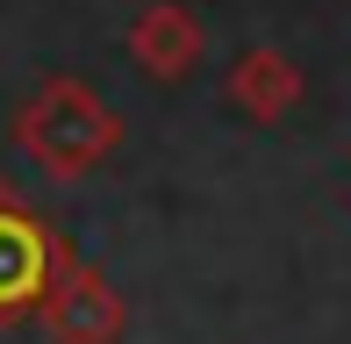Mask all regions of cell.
<instances>
[{"instance_id": "6da1fadb", "label": "cell", "mask_w": 351, "mask_h": 344, "mask_svg": "<svg viewBox=\"0 0 351 344\" xmlns=\"http://www.w3.org/2000/svg\"><path fill=\"white\" fill-rule=\"evenodd\" d=\"M122 144V115L101 101L86 79H43L29 93L22 108H14V151H22L36 172H51V180H86V172H101L115 158Z\"/></svg>"}, {"instance_id": "7a4b0ae2", "label": "cell", "mask_w": 351, "mask_h": 344, "mask_svg": "<svg viewBox=\"0 0 351 344\" xmlns=\"http://www.w3.org/2000/svg\"><path fill=\"white\" fill-rule=\"evenodd\" d=\"M65 237L29 208L14 186H0V323H22L43 308L51 280L65 273Z\"/></svg>"}, {"instance_id": "3957f363", "label": "cell", "mask_w": 351, "mask_h": 344, "mask_svg": "<svg viewBox=\"0 0 351 344\" xmlns=\"http://www.w3.org/2000/svg\"><path fill=\"white\" fill-rule=\"evenodd\" d=\"M36 316H43L51 344H122V330H130V308H122L115 280L86 258H65V273L51 280Z\"/></svg>"}, {"instance_id": "277c9868", "label": "cell", "mask_w": 351, "mask_h": 344, "mask_svg": "<svg viewBox=\"0 0 351 344\" xmlns=\"http://www.w3.org/2000/svg\"><path fill=\"white\" fill-rule=\"evenodd\" d=\"M130 58L136 72H151V79H186V72L201 65V51H208V29H201V14L186 8V0H151V8L130 22Z\"/></svg>"}, {"instance_id": "5b68a950", "label": "cell", "mask_w": 351, "mask_h": 344, "mask_svg": "<svg viewBox=\"0 0 351 344\" xmlns=\"http://www.w3.org/2000/svg\"><path fill=\"white\" fill-rule=\"evenodd\" d=\"M222 93H230V108L237 115H251V122H280V115H294L301 108V65L287 51H273V43H251V51H237V65H230V79H222Z\"/></svg>"}]
</instances>
